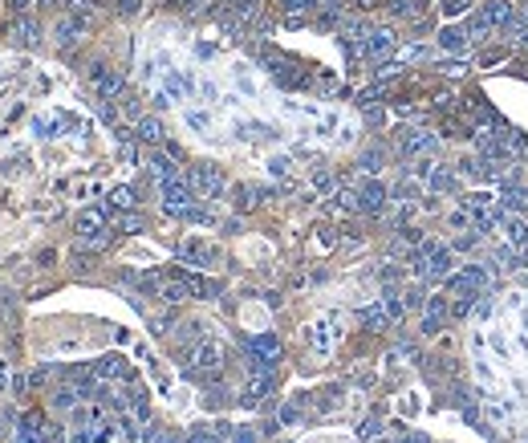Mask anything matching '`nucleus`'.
Returning a JSON list of instances; mask_svg holds the SVG:
<instances>
[{
    "instance_id": "nucleus-1",
    "label": "nucleus",
    "mask_w": 528,
    "mask_h": 443,
    "mask_svg": "<svg viewBox=\"0 0 528 443\" xmlns=\"http://www.w3.org/2000/svg\"><path fill=\"white\" fill-rule=\"evenodd\" d=\"M508 21H512V8L508 4H500V0H492L484 4L476 17H472V33H487V29H508Z\"/></svg>"
},
{
    "instance_id": "nucleus-2",
    "label": "nucleus",
    "mask_w": 528,
    "mask_h": 443,
    "mask_svg": "<svg viewBox=\"0 0 528 443\" xmlns=\"http://www.w3.org/2000/svg\"><path fill=\"white\" fill-rule=\"evenodd\" d=\"M187 374H195V378H208V374H216L220 370V350L212 346V342H199L195 350H187Z\"/></svg>"
},
{
    "instance_id": "nucleus-3",
    "label": "nucleus",
    "mask_w": 528,
    "mask_h": 443,
    "mask_svg": "<svg viewBox=\"0 0 528 443\" xmlns=\"http://www.w3.org/2000/svg\"><path fill=\"white\" fill-rule=\"evenodd\" d=\"M89 86H94V94H98V98H114V94L122 89V74L98 61V65H89Z\"/></svg>"
},
{
    "instance_id": "nucleus-4",
    "label": "nucleus",
    "mask_w": 528,
    "mask_h": 443,
    "mask_svg": "<svg viewBox=\"0 0 528 443\" xmlns=\"http://www.w3.org/2000/svg\"><path fill=\"white\" fill-rule=\"evenodd\" d=\"M191 187L199 191V195H208V199H216L223 191V175L216 167H191Z\"/></svg>"
},
{
    "instance_id": "nucleus-5",
    "label": "nucleus",
    "mask_w": 528,
    "mask_h": 443,
    "mask_svg": "<svg viewBox=\"0 0 528 443\" xmlns=\"http://www.w3.org/2000/svg\"><path fill=\"white\" fill-rule=\"evenodd\" d=\"M338 334H342V329H333V317H321V321L309 329V346H313V354H329V346H333Z\"/></svg>"
},
{
    "instance_id": "nucleus-6",
    "label": "nucleus",
    "mask_w": 528,
    "mask_h": 443,
    "mask_svg": "<svg viewBox=\"0 0 528 443\" xmlns=\"http://www.w3.org/2000/svg\"><path fill=\"white\" fill-rule=\"evenodd\" d=\"M110 212L106 208H86V212H78V236H98V232H106L110 228Z\"/></svg>"
},
{
    "instance_id": "nucleus-7",
    "label": "nucleus",
    "mask_w": 528,
    "mask_h": 443,
    "mask_svg": "<svg viewBox=\"0 0 528 443\" xmlns=\"http://www.w3.org/2000/svg\"><path fill=\"white\" fill-rule=\"evenodd\" d=\"M358 208H362V212H370V216H374V212H382V208H386V187L370 179V183L358 191Z\"/></svg>"
},
{
    "instance_id": "nucleus-8",
    "label": "nucleus",
    "mask_w": 528,
    "mask_h": 443,
    "mask_svg": "<svg viewBox=\"0 0 528 443\" xmlns=\"http://www.w3.org/2000/svg\"><path fill=\"white\" fill-rule=\"evenodd\" d=\"M179 257H183L187 265H208V261H212L216 252H212V248H208V244H204L199 236H187V240L179 244Z\"/></svg>"
},
{
    "instance_id": "nucleus-9",
    "label": "nucleus",
    "mask_w": 528,
    "mask_h": 443,
    "mask_svg": "<svg viewBox=\"0 0 528 443\" xmlns=\"http://www.w3.org/2000/svg\"><path fill=\"white\" fill-rule=\"evenodd\" d=\"M390 49H395L390 29H374V33H366V41H362V53H366V57H386Z\"/></svg>"
},
{
    "instance_id": "nucleus-10",
    "label": "nucleus",
    "mask_w": 528,
    "mask_h": 443,
    "mask_svg": "<svg viewBox=\"0 0 528 443\" xmlns=\"http://www.w3.org/2000/svg\"><path fill=\"white\" fill-rule=\"evenodd\" d=\"M45 431H41V415L37 411H25L21 423H16V443H41Z\"/></svg>"
},
{
    "instance_id": "nucleus-11",
    "label": "nucleus",
    "mask_w": 528,
    "mask_h": 443,
    "mask_svg": "<svg viewBox=\"0 0 528 443\" xmlns=\"http://www.w3.org/2000/svg\"><path fill=\"white\" fill-rule=\"evenodd\" d=\"M94 374H98V378H131V366L118 354H106V358L94 362Z\"/></svg>"
},
{
    "instance_id": "nucleus-12",
    "label": "nucleus",
    "mask_w": 528,
    "mask_h": 443,
    "mask_svg": "<svg viewBox=\"0 0 528 443\" xmlns=\"http://www.w3.org/2000/svg\"><path fill=\"white\" fill-rule=\"evenodd\" d=\"M268 391H272V374H252L244 387V407H261Z\"/></svg>"
},
{
    "instance_id": "nucleus-13",
    "label": "nucleus",
    "mask_w": 528,
    "mask_h": 443,
    "mask_svg": "<svg viewBox=\"0 0 528 443\" xmlns=\"http://www.w3.org/2000/svg\"><path fill=\"white\" fill-rule=\"evenodd\" d=\"M131 208H134V191L131 187H114L110 199H106V212L114 216V212H131Z\"/></svg>"
},
{
    "instance_id": "nucleus-14",
    "label": "nucleus",
    "mask_w": 528,
    "mask_h": 443,
    "mask_svg": "<svg viewBox=\"0 0 528 443\" xmlns=\"http://www.w3.org/2000/svg\"><path fill=\"white\" fill-rule=\"evenodd\" d=\"M439 45L447 49V53H459V49L468 45V33H463V29H443V33H439Z\"/></svg>"
},
{
    "instance_id": "nucleus-15",
    "label": "nucleus",
    "mask_w": 528,
    "mask_h": 443,
    "mask_svg": "<svg viewBox=\"0 0 528 443\" xmlns=\"http://www.w3.org/2000/svg\"><path fill=\"white\" fill-rule=\"evenodd\" d=\"M138 138L142 142H159L163 138V122L159 118H138Z\"/></svg>"
},
{
    "instance_id": "nucleus-16",
    "label": "nucleus",
    "mask_w": 528,
    "mask_h": 443,
    "mask_svg": "<svg viewBox=\"0 0 528 443\" xmlns=\"http://www.w3.org/2000/svg\"><path fill=\"white\" fill-rule=\"evenodd\" d=\"M427 147H431V134H423V131H410L402 138V151H406V155H419V151H427Z\"/></svg>"
},
{
    "instance_id": "nucleus-17",
    "label": "nucleus",
    "mask_w": 528,
    "mask_h": 443,
    "mask_svg": "<svg viewBox=\"0 0 528 443\" xmlns=\"http://www.w3.org/2000/svg\"><path fill=\"white\" fill-rule=\"evenodd\" d=\"M12 37H16V45H33V41H37V25H33L29 17H25V21H16Z\"/></svg>"
},
{
    "instance_id": "nucleus-18",
    "label": "nucleus",
    "mask_w": 528,
    "mask_h": 443,
    "mask_svg": "<svg viewBox=\"0 0 528 443\" xmlns=\"http://www.w3.org/2000/svg\"><path fill=\"white\" fill-rule=\"evenodd\" d=\"M280 4H285V12H289V17H301V12H305V8H313L317 0H280Z\"/></svg>"
},
{
    "instance_id": "nucleus-19",
    "label": "nucleus",
    "mask_w": 528,
    "mask_h": 443,
    "mask_svg": "<svg viewBox=\"0 0 528 443\" xmlns=\"http://www.w3.org/2000/svg\"><path fill=\"white\" fill-rule=\"evenodd\" d=\"M378 431H382V427H378V419H366V423L358 427V435H362V440H374Z\"/></svg>"
},
{
    "instance_id": "nucleus-20",
    "label": "nucleus",
    "mask_w": 528,
    "mask_h": 443,
    "mask_svg": "<svg viewBox=\"0 0 528 443\" xmlns=\"http://www.w3.org/2000/svg\"><path fill=\"white\" fill-rule=\"evenodd\" d=\"M268 171H272V175H289V159H272V163H268Z\"/></svg>"
},
{
    "instance_id": "nucleus-21",
    "label": "nucleus",
    "mask_w": 528,
    "mask_h": 443,
    "mask_svg": "<svg viewBox=\"0 0 528 443\" xmlns=\"http://www.w3.org/2000/svg\"><path fill=\"white\" fill-rule=\"evenodd\" d=\"M386 317H402V301L398 297H386Z\"/></svg>"
},
{
    "instance_id": "nucleus-22",
    "label": "nucleus",
    "mask_w": 528,
    "mask_h": 443,
    "mask_svg": "<svg viewBox=\"0 0 528 443\" xmlns=\"http://www.w3.org/2000/svg\"><path fill=\"white\" fill-rule=\"evenodd\" d=\"M45 378H49V366H41V370H33V374H29V382H33V387H41Z\"/></svg>"
},
{
    "instance_id": "nucleus-23",
    "label": "nucleus",
    "mask_w": 528,
    "mask_h": 443,
    "mask_svg": "<svg viewBox=\"0 0 528 443\" xmlns=\"http://www.w3.org/2000/svg\"><path fill=\"white\" fill-rule=\"evenodd\" d=\"M232 443H256L252 431H232Z\"/></svg>"
},
{
    "instance_id": "nucleus-24",
    "label": "nucleus",
    "mask_w": 528,
    "mask_h": 443,
    "mask_svg": "<svg viewBox=\"0 0 528 443\" xmlns=\"http://www.w3.org/2000/svg\"><path fill=\"white\" fill-rule=\"evenodd\" d=\"M41 443H65V431H57V427H53V431H45Z\"/></svg>"
},
{
    "instance_id": "nucleus-25",
    "label": "nucleus",
    "mask_w": 528,
    "mask_h": 443,
    "mask_svg": "<svg viewBox=\"0 0 528 443\" xmlns=\"http://www.w3.org/2000/svg\"><path fill=\"white\" fill-rule=\"evenodd\" d=\"M0 391H8V366H4V358H0Z\"/></svg>"
},
{
    "instance_id": "nucleus-26",
    "label": "nucleus",
    "mask_w": 528,
    "mask_h": 443,
    "mask_svg": "<svg viewBox=\"0 0 528 443\" xmlns=\"http://www.w3.org/2000/svg\"><path fill=\"white\" fill-rule=\"evenodd\" d=\"M12 8H16V12H29V0H12Z\"/></svg>"
},
{
    "instance_id": "nucleus-27",
    "label": "nucleus",
    "mask_w": 528,
    "mask_h": 443,
    "mask_svg": "<svg viewBox=\"0 0 528 443\" xmlns=\"http://www.w3.org/2000/svg\"><path fill=\"white\" fill-rule=\"evenodd\" d=\"M358 8H374V0H358Z\"/></svg>"
},
{
    "instance_id": "nucleus-28",
    "label": "nucleus",
    "mask_w": 528,
    "mask_h": 443,
    "mask_svg": "<svg viewBox=\"0 0 528 443\" xmlns=\"http://www.w3.org/2000/svg\"><path fill=\"white\" fill-rule=\"evenodd\" d=\"M406 443H427V440H423V435H410V440H406Z\"/></svg>"
},
{
    "instance_id": "nucleus-29",
    "label": "nucleus",
    "mask_w": 528,
    "mask_h": 443,
    "mask_svg": "<svg viewBox=\"0 0 528 443\" xmlns=\"http://www.w3.org/2000/svg\"><path fill=\"white\" fill-rule=\"evenodd\" d=\"M0 440H4V423H0Z\"/></svg>"
}]
</instances>
